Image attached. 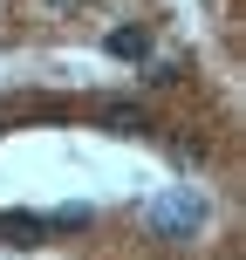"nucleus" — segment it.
Instances as JSON below:
<instances>
[{
    "mask_svg": "<svg viewBox=\"0 0 246 260\" xmlns=\"http://www.w3.org/2000/svg\"><path fill=\"white\" fill-rule=\"evenodd\" d=\"M151 226H157V233H192V226H198V199L192 192L157 199V206H151Z\"/></svg>",
    "mask_w": 246,
    "mask_h": 260,
    "instance_id": "obj_1",
    "label": "nucleus"
},
{
    "mask_svg": "<svg viewBox=\"0 0 246 260\" xmlns=\"http://www.w3.org/2000/svg\"><path fill=\"white\" fill-rule=\"evenodd\" d=\"M0 233H7L14 247H34V240L48 233V219H41V212H0Z\"/></svg>",
    "mask_w": 246,
    "mask_h": 260,
    "instance_id": "obj_2",
    "label": "nucleus"
},
{
    "mask_svg": "<svg viewBox=\"0 0 246 260\" xmlns=\"http://www.w3.org/2000/svg\"><path fill=\"white\" fill-rule=\"evenodd\" d=\"M103 123L123 130V137H137V130H151V117H144L137 103H103Z\"/></svg>",
    "mask_w": 246,
    "mask_h": 260,
    "instance_id": "obj_3",
    "label": "nucleus"
},
{
    "mask_svg": "<svg viewBox=\"0 0 246 260\" xmlns=\"http://www.w3.org/2000/svg\"><path fill=\"white\" fill-rule=\"evenodd\" d=\"M144 48H151V41H144L137 27H117V35H110V55H117V62H144Z\"/></svg>",
    "mask_w": 246,
    "mask_h": 260,
    "instance_id": "obj_4",
    "label": "nucleus"
}]
</instances>
